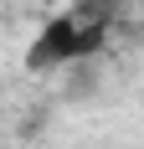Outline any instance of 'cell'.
Listing matches in <instances>:
<instances>
[{
  "label": "cell",
  "instance_id": "1",
  "mask_svg": "<svg viewBox=\"0 0 144 149\" xmlns=\"http://www.w3.org/2000/svg\"><path fill=\"white\" fill-rule=\"evenodd\" d=\"M108 36V15H82V10H67V15H52L36 41L26 52V67L31 72H52V67H67L77 57H93Z\"/></svg>",
  "mask_w": 144,
  "mask_h": 149
}]
</instances>
